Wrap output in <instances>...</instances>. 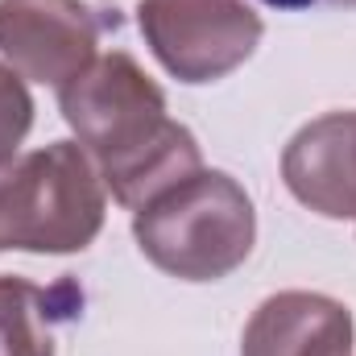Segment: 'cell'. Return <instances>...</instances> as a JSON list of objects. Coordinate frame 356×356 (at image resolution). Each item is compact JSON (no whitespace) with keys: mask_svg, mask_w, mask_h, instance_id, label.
I'll return each instance as SVG.
<instances>
[{"mask_svg":"<svg viewBox=\"0 0 356 356\" xmlns=\"http://www.w3.org/2000/svg\"><path fill=\"white\" fill-rule=\"evenodd\" d=\"M58 108L112 199L129 211L203 170L195 133L166 116V91L129 50L95 54L83 75L58 88Z\"/></svg>","mask_w":356,"mask_h":356,"instance_id":"1","label":"cell"},{"mask_svg":"<svg viewBox=\"0 0 356 356\" xmlns=\"http://www.w3.org/2000/svg\"><path fill=\"white\" fill-rule=\"evenodd\" d=\"M133 236L145 261L178 282H220L249 261L257 211L232 175L195 170L133 211Z\"/></svg>","mask_w":356,"mask_h":356,"instance_id":"2","label":"cell"},{"mask_svg":"<svg viewBox=\"0 0 356 356\" xmlns=\"http://www.w3.org/2000/svg\"><path fill=\"white\" fill-rule=\"evenodd\" d=\"M104 211V178L79 141H50L0 170V249L83 253Z\"/></svg>","mask_w":356,"mask_h":356,"instance_id":"3","label":"cell"},{"mask_svg":"<svg viewBox=\"0 0 356 356\" xmlns=\"http://www.w3.org/2000/svg\"><path fill=\"white\" fill-rule=\"evenodd\" d=\"M137 25L178 83H216L245 67L266 33L245 0H137Z\"/></svg>","mask_w":356,"mask_h":356,"instance_id":"4","label":"cell"},{"mask_svg":"<svg viewBox=\"0 0 356 356\" xmlns=\"http://www.w3.org/2000/svg\"><path fill=\"white\" fill-rule=\"evenodd\" d=\"M108 25L83 0H0V54L21 79L63 88L95 63Z\"/></svg>","mask_w":356,"mask_h":356,"instance_id":"5","label":"cell"},{"mask_svg":"<svg viewBox=\"0 0 356 356\" xmlns=\"http://www.w3.org/2000/svg\"><path fill=\"white\" fill-rule=\"evenodd\" d=\"M282 178L302 207H311L327 220H353L356 112H327V116L302 124L282 154Z\"/></svg>","mask_w":356,"mask_h":356,"instance_id":"6","label":"cell"},{"mask_svg":"<svg viewBox=\"0 0 356 356\" xmlns=\"http://www.w3.org/2000/svg\"><path fill=\"white\" fill-rule=\"evenodd\" d=\"M353 311L315 290L269 294L241 336V356H353Z\"/></svg>","mask_w":356,"mask_h":356,"instance_id":"7","label":"cell"},{"mask_svg":"<svg viewBox=\"0 0 356 356\" xmlns=\"http://www.w3.org/2000/svg\"><path fill=\"white\" fill-rule=\"evenodd\" d=\"M83 294H75L71 282H58L50 290L0 273V356H54L58 323L75 315Z\"/></svg>","mask_w":356,"mask_h":356,"instance_id":"8","label":"cell"},{"mask_svg":"<svg viewBox=\"0 0 356 356\" xmlns=\"http://www.w3.org/2000/svg\"><path fill=\"white\" fill-rule=\"evenodd\" d=\"M29 129H33V95L8 63H0V170L17 162V149L29 137Z\"/></svg>","mask_w":356,"mask_h":356,"instance_id":"9","label":"cell"},{"mask_svg":"<svg viewBox=\"0 0 356 356\" xmlns=\"http://www.w3.org/2000/svg\"><path fill=\"white\" fill-rule=\"evenodd\" d=\"M319 4H332V8H356V0H319Z\"/></svg>","mask_w":356,"mask_h":356,"instance_id":"10","label":"cell"}]
</instances>
